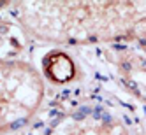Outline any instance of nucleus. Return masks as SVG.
<instances>
[{
	"label": "nucleus",
	"instance_id": "6",
	"mask_svg": "<svg viewBox=\"0 0 146 135\" xmlns=\"http://www.w3.org/2000/svg\"><path fill=\"white\" fill-rule=\"evenodd\" d=\"M123 76L127 79L129 86L135 91V95L143 102H146V67L137 63H125Z\"/></svg>",
	"mask_w": 146,
	"mask_h": 135
},
{
	"label": "nucleus",
	"instance_id": "1",
	"mask_svg": "<svg viewBox=\"0 0 146 135\" xmlns=\"http://www.w3.org/2000/svg\"><path fill=\"white\" fill-rule=\"evenodd\" d=\"M23 32L58 46L132 40L135 2H9Z\"/></svg>",
	"mask_w": 146,
	"mask_h": 135
},
{
	"label": "nucleus",
	"instance_id": "2",
	"mask_svg": "<svg viewBox=\"0 0 146 135\" xmlns=\"http://www.w3.org/2000/svg\"><path fill=\"white\" fill-rule=\"evenodd\" d=\"M42 74L25 60H0V135L25 128L44 102Z\"/></svg>",
	"mask_w": 146,
	"mask_h": 135
},
{
	"label": "nucleus",
	"instance_id": "7",
	"mask_svg": "<svg viewBox=\"0 0 146 135\" xmlns=\"http://www.w3.org/2000/svg\"><path fill=\"white\" fill-rule=\"evenodd\" d=\"M135 4H137V11H135V23L130 42H135L137 47L143 49L146 55V2H135Z\"/></svg>",
	"mask_w": 146,
	"mask_h": 135
},
{
	"label": "nucleus",
	"instance_id": "5",
	"mask_svg": "<svg viewBox=\"0 0 146 135\" xmlns=\"http://www.w3.org/2000/svg\"><path fill=\"white\" fill-rule=\"evenodd\" d=\"M23 28L18 23H0V60H13L23 49Z\"/></svg>",
	"mask_w": 146,
	"mask_h": 135
},
{
	"label": "nucleus",
	"instance_id": "3",
	"mask_svg": "<svg viewBox=\"0 0 146 135\" xmlns=\"http://www.w3.org/2000/svg\"><path fill=\"white\" fill-rule=\"evenodd\" d=\"M40 135H132V132L111 107L81 102L53 116Z\"/></svg>",
	"mask_w": 146,
	"mask_h": 135
},
{
	"label": "nucleus",
	"instance_id": "4",
	"mask_svg": "<svg viewBox=\"0 0 146 135\" xmlns=\"http://www.w3.org/2000/svg\"><path fill=\"white\" fill-rule=\"evenodd\" d=\"M42 74L49 82L64 86L78 77V65L65 51L51 49L42 58Z\"/></svg>",
	"mask_w": 146,
	"mask_h": 135
}]
</instances>
